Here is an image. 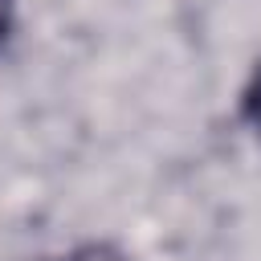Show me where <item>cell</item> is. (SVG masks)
I'll return each mask as SVG.
<instances>
[{"label": "cell", "mask_w": 261, "mask_h": 261, "mask_svg": "<svg viewBox=\"0 0 261 261\" xmlns=\"http://www.w3.org/2000/svg\"><path fill=\"white\" fill-rule=\"evenodd\" d=\"M241 118L261 135V65L253 69V77H249V86L241 94Z\"/></svg>", "instance_id": "obj_1"}, {"label": "cell", "mask_w": 261, "mask_h": 261, "mask_svg": "<svg viewBox=\"0 0 261 261\" xmlns=\"http://www.w3.org/2000/svg\"><path fill=\"white\" fill-rule=\"evenodd\" d=\"M12 16H16V0H0V41H4L8 29H12Z\"/></svg>", "instance_id": "obj_3"}, {"label": "cell", "mask_w": 261, "mask_h": 261, "mask_svg": "<svg viewBox=\"0 0 261 261\" xmlns=\"http://www.w3.org/2000/svg\"><path fill=\"white\" fill-rule=\"evenodd\" d=\"M61 261H130V257L122 249H114V245H82V249H73Z\"/></svg>", "instance_id": "obj_2"}]
</instances>
